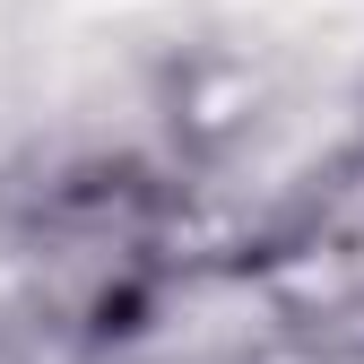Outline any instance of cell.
Masks as SVG:
<instances>
[{"instance_id": "6da1fadb", "label": "cell", "mask_w": 364, "mask_h": 364, "mask_svg": "<svg viewBox=\"0 0 364 364\" xmlns=\"http://www.w3.org/2000/svg\"><path fill=\"white\" fill-rule=\"evenodd\" d=\"M235 278L287 355L364 364V156L347 139L260 208Z\"/></svg>"}, {"instance_id": "7a4b0ae2", "label": "cell", "mask_w": 364, "mask_h": 364, "mask_svg": "<svg viewBox=\"0 0 364 364\" xmlns=\"http://www.w3.org/2000/svg\"><path fill=\"white\" fill-rule=\"evenodd\" d=\"M269 113H278V70L243 43H191L156 78V156L191 182H217L235 165Z\"/></svg>"}, {"instance_id": "277c9868", "label": "cell", "mask_w": 364, "mask_h": 364, "mask_svg": "<svg viewBox=\"0 0 364 364\" xmlns=\"http://www.w3.org/2000/svg\"><path fill=\"white\" fill-rule=\"evenodd\" d=\"M0 364H35V355H26V347H9V338H0Z\"/></svg>"}, {"instance_id": "3957f363", "label": "cell", "mask_w": 364, "mask_h": 364, "mask_svg": "<svg viewBox=\"0 0 364 364\" xmlns=\"http://www.w3.org/2000/svg\"><path fill=\"white\" fill-rule=\"evenodd\" d=\"M347 148L364 156V96H355V122H347Z\"/></svg>"}]
</instances>
